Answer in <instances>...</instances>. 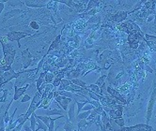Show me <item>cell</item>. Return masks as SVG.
I'll list each match as a JSON object with an SVG mask.
<instances>
[{
	"instance_id": "1",
	"label": "cell",
	"mask_w": 156,
	"mask_h": 131,
	"mask_svg": "<svg viewBox=\"0 0 156 131\" xmlns=\"http://www.w3.org/2000/svg\"><path fill=\"white\" fill-rule=\"evenodd\" d=\"M28 34L25 32H20V31H12V32H9L8 35H7V38L9 39V41H17L18 42V47L21 48V44H20V39L21 38H26L28 37Z\"/></svg>"
},
{
	"instance_id": "2",
	"label": "cell",
	"mask_w": 156,
	"mask_h": 131,
	"mask_svg": "<svg viewBox=\"0 0 156 131\" xmlns=\"http://www.w3.org/2000/svg\"><path fill=\"white\" fill-rule=\"evenodd\" d=\"M75 104L76 101L74 99H72V102L69 105V110H68V119L70 122H72L74 124L76 122V110H75Z\"/></svg>"
},
{
	"instance_id": "3",
	"label": "cell",
	"mask_w": 156,
	"mask_h": 131,
	"mask_svg": "<svg viewBox=\"0 0 156 131\" xmlns=\"http://www.w3.org/2000/svg\"><path fill=\"white\" fill-rule=\"evenodd\" d=\"M55 100V101L58 102V105H59V107H61V109L63 110V111H67L68 110V107H69L70 103L72 102V98H68V97H65V96H57L55 98H54Z\"/></svg>"
},
{
	"instance_id": "4",
	"label": "cell",
	"mask_w": 156,
	"mask_h": 131,
	"mask_svg": "<svg viewBox=\"0 0 156 131\" xmlns=\"http://www.w3.org/2000/svg\"><path fill=\"white\" fill-rule=\"evenodd\" d=\"M32 55L30 54L28 49L25 50V51H22V59H23V68H27V67L30 66L32 61Z\"/></svg>"
},
{
	"instance_id": "5",
	"label": "cell",
	"mask_w": 156,
	"mask_h": 131,
	"mask_svg": "<svg viewBox=\"0 0 156 131\" xmlns=\"http://www.w3.org/2000/svg\"><path fill=\"white\" fill-rule=\"evenodd\" d=\"M30 85L29 84H26L25 86H23V87H14V96H13V101H16V100H18V99L20 98L21 96H24L25 95V92H26V90H27V88L29 87Z\"/></svg>"
},
{
	"instance_id": "6",
	"label": "cell",
	"mask_w": 156,
	"mask_h": 131,
	"mask_svg": "<svg viewBox=\"0 0 156 131\" xmlns=\"http://www.w3.org/2000/svg\"><path fill=\"white\" fill-rule=\"evenodd\" d=\"M145 39L147 41L148 45L150 46L151 51L156 52V37H153L151 35H145Z\"/></svg>"
},
{
	"instance_id": "7",
	"label": "cell",
	"mask_w": 156,
	"mask_h": 131,
	"mask_svg": "<svg viewBox=\"0 0 156 131\" xmlns=\"http://www.w3.org/2000/svg\"><path fill=\"white\" fill-rule=\"evenodd\" d=\"M126 17H127V12L118 11L115 15H112L110 18H111V20L114 21V22H116V23H119V22L125 20Z\"/></svg>"
},
{
	"instance_id": "8",
	"label": "cell",
	"mask_w": 156,
	"mask_h": 131,
	"mask_svg": "<svg viewBox=\"0 0 156 131\" xmlns=\"http://www.w3.org/2000/svg\"><path fill=\"white\" fill-rule=\"evenodd\" d=\"M63 110H57V109H52L50 111H44V114L46 116H51V115H59V116H68V113L64 112Z\"/></svg>"
},
{
	"instance_id": "9",
	"label": "cell",
	"mask_w": 156,
	"mask_h": 131,
	"mask_svg": "<svg viewBox=\"0 0 156 131\" xmlns=\"http://www.w3.org/2000/svg\"><path fill=\"white\" fill-rule=\"evenodd\" d=\"M61 37H62V33L60 32V34H58V37L55 38V39L54 41H53L52 43H51V45L49 46V48H48V51H47L46 54H48L51 51H53V50H55V48H58V44H59V42H60V39H61Z\"/></svg>"
},
{
	"instance_id": "10",
	"label": "cell",
	"mask_w": 156,
	"mask_h": 131,
	"mask_svg": "<svg viewBox=\"0 0 156 131\" xmlns=\"http://www.w3.org/2000/svg\"><path fill=\"white\" fill-rule=\"evenodd\" d=\"M37 109L38 108H37V106H36V103H34V102H31V103H30V105H29L28 110H27V111H26V113L25 114V119H26V121H27V120L29 119V117L34 113Z\"/></svg>"
},
{
	"instance_id": "11",
	"label": "cell",
	"mask_w": 156,
	"mask_h": 131,
	"mask_svg": "<svg viewBox=\"0 0 156 131\" xmlns=\"http://www.w3.org/2000/svg\"><path fill=\"white\" fill-rule=\"evenodd\" d=\"M35 114V112H34ZM36 117V115H35ZM36 121H37V125H36V131H39L40 129H42L43 131H48V126H47L45 124H44L42 121L39 119L38 117H36Z\"/></svg>"
},
{
	"instance_id": "12",
	"label": "cell",
	"mask_w": 156,
	"mask_h": 131,
	"mask_svg": "<svg viewBox=\"0 0 156 131\" xmlns=\"http://www.w3.org/2000/svg\"><path fill=\"white\" fill-rule=\"evenodd\" d=\"M24 4H26L27 7H32V8H42V7L47 6L46 4H48L47 2H41L40 4H35V2H32V1H25Z\"/></svg>"
},
{
	"instance_id": "13",
	"label": "cell",
	"mask_w": 156,
	"mask_h": 131,
	"mask_svg": "<svg viewBox=\"0 0 156 131\" xmlns=\"http://www.w3.org/2000/svg\"><path fill=\"white\" fill-rule=\"evenodd\" d=\"M92 111H82L80 112L79 114L76 115V121H81V120H84V119H87V117L90 116V113H91Z\"/></svg>"
},
{
	"instance_id": "14",
	"label": "cell",
	"mask_w": 156,
	"mask_h": 131,
	"mask_svg": "<svg viewBox=\"0 0 156 131\" xmlns=\"http://www.w3.org/2000/svg\"><path fill=\"white\" fill-rule=\"evenodd\" d=\"M54 80H55V74L53 72H47L46 76L44 78V82L46 84H50V83H52L54 82Z\"/></svg>"
},
{
	"instance_id": "15",
	"label": "cell",
	"mask_w": 156,
	"mask_h": 131,
	"mask_svg": "<svg viewBox=\"0 0 156 131\" xmlns=\"http://www.w3.org/2000/svg\"><path fill=\"white\" fill-rule=\"evenodd\" d=\"M71 82H72L73 84L77 85V86L83 88V89H86V88H87V84H86V82H83L82 80H78V79H72Z\"/></svg>"
},
{
	"instance_id": "16",
	"label": "cell",
	"mask_w": 156,
	"mask_h": 131,
	"mask_svg": "<svg viewBox=\"0 0 156 131\" xmlns=\"http://www.w3.org/2000/svg\"><path fill=\"white\" fill-rule=\"evenodd\" d=\"M73 126H74V124L72 122H70L69 120H66V122L63 125V130L64 131H73Z\"/></svg>"
},
{
	"instance_id": "17",
	"label": "cell",
	"mask_w": 156,
	"mask_h": 131,
	"mask_svg": "<svg viewBox=\"0 0 156 131\" xmlns=\"http://www.w3.org/2000/svg\"><path fill=\"white\" fill-rule=\"evenodd\" d=\"M29 120H30V128H31L33 131H36L37 121H36V117H35V114L34 113H33L31 116L29 117Z\"/></svg>"
},
{
	"instance_id": "18",
	"label": "cell",
	"mask_w": 156,
	"mask_h": 131,
	"mask_svg": "<svg viewBox=\"0 0 156 131\" xmlns=\"http://www.w3.org/2000/svg\"><path fill=\"white\" fill-rule=\"evenodd\" d=\"M87 89H90V91H92L93 93L97 94V95H100V94H101V88L96 84H90V86L87 87Z\"/></svg>"
},
{
	"instance_id": "19",
	"label": "cell",
	"mask_w": 156,
	"mask_h": 131,
	"mask_svg": "<svg viewBox=\"0 0 156 131\" xmlns=\"http://www.w3.org/2000/svg\"><path fill=\"white\" fill-rule=\"evenodd\" d=\"M59 95L65 96V97H68V98H72V99L74 98V94L72 93V92H69V91H60L59 92Z\"/></svg>"
},
{
	"instance_id": "20",
	"label": "cell",
	"mask_w": 156,
	"mask_h": 131,
	"mask_svg": "<svg viewBox=\"0 0 156 131\" xmlns=\"http://www.w3.org/2000/svg\"><path fill=\"white\" fill-rule=\"evenodd\" d=\"M35 115H36V117H38L39 119L41 120V121H42V122H43L44 124L47 125V126L49 125V124H50V117L46 116V115H45V116H42V115H37V114H36V112H35Z\"/></svg>"
},
{
	"instance_id": "21",
	"label": "cell",
	"mask_w": 156,
	"mask_h": 131,
	"mask_svg": "<svg viewBox=\"0 0 156 131\" xmlns=\"http://www.w3.org/2000/svg\"><path fill=\"white\" fill-rule=\"evenodd\" d=\"M99 21H100V16L99 15H94V16L90 17L87 20V23H99Z\"/></svg>"
},
{
	"instance_id": "22",
	"label": "cell",
	"mask_w": 156,
	"mask_h": 131,
	"mask_svg": "<svg viewBox=\"0 0 156 131\" xmlns=\"http://www.w3.org/2000/svg\"><path fill=\"white\" fill-rule=\"evenodd\" d=\"M43 82H44V79L41 78V77H39V78L36 80V89H37V91L41 88V84L43 83Z\"/></svg>"
},
{
	"instance_id": "23",
	"label": "cell",
	"mask_w": 156,
	"mask_h": 131,
	"mask_svg": "<svg viewBox=\"0 0 156 131\" xmlns=\"http://www.w3.org/2000/svg\"><path fill=\"white\" fill-rule=\"evenodd\" d=\"M92 110H94V106H93V105H91L90 103H87V104L83 107V109H82V111H92ZM82 111H81V112H82Z\"/></svg>"
},
{
	"instance_id": "24",
	"label": "cell",
	"mask_w": 156,
	"mask_h": 131,
	"mask_svg": "<svg viewBox=\"0 0 156 131\" xmlns=\"http://www.w3.org/2000/svg\"><path fill=\"white\" fill-rule=\"evenodd\" d=\"M105 78H106V76H105V75H103V76L101 77V78H99V80L97 81V82H96L95 84H96V85H98L99 87L101 88V86H103V84H104Z\"/></svg>"
},
{
	"instance_id": "25",
	"label": "cell",
	"mask_w": 156,
	"mask_h": 131,
	"mask_svg": "<svg viewBox=\"0 0 156 131\" xmlns=\"http://www.w3.org/2000/svg\"><path fill=\"white\" fill-rule=\"evenodd\" d=\"M29 26L31 27L32 29H34V30H38L39 28H40V24H39L36 21H31V22L29 23Z\"/></svg>"
},
{
	"instance_id": "26",
	"label": "cell",
	"mask_w": 156,
	"mask_h": 131,
	"mask_svg": "<svg viewBox=\"0 0 156 131\" xmlns=\"http://www.w3.org/2000/svg\"><path fill=\"white\" fill-rule=\"evenodd\" d=\"M31 99V96H28V95H24L23 98H22V100H21V103H26V102L29 101Z\"/></svg>"
},
{
	"instance_id": "27",
	"label": "cell",
	"mask_w": 156,
	"mask_h": 131,
	"mask_svg": "<svg viewBox=\"0 0 156 131\" xmlns=\"http://www.w3.org/2000/svg\"><path fill=\"white\" fill-rule=\"evenodd\" d=\"M60 83H61L60 80H57V79H55V80H54V82H52V84H53V86H54V87H58V86L60 85Z\"/></svg>"
},
{
	"instance_id": "28",
	"label": "cell",
	"mask_w": 156,
	"mask_h": 131,
	"mask_svg": "<svg viewBox=\"0 0 156 131\" xmlns=\"http://www.w3.org/2000/svg\"><path fill=\"white\" fill-rule=\"evenodd\" d=\"M3 92H4V95L0 97V102H5V100H6V98H7V96H8V95H7V94H8V91L4 90Z\"/></svg>"
},
{
	"instance_id": "29",
	"label": "cell",
	"mask_w": 156,
	"mask_h": 131,
	"mask_svg": "<svg viewBox=\"0 0 156 131\" xmlns=\"http://www.w3.org/2000/svg\"><path fill=\"white\" fill-rule=\"evenodd\" d=\"M7 1H1L0 2V14H1V12L3 11L4 8H5V3H6Z\"/></svg>"
},
{
	"instance_id": "30",
	"label": "cell",
	"mask_w": 156,
	"mask_h": 131,
	"mask_svg": "<svg viewBox=\"0 0 156 131\" xmlns=\"http://www.w3.org/2000/svg\"><path fill=\"white\" fill-rule=\"evenodd\" d=\"M116 122L118 123V125H119L120 126L124 125V122H123V119H119V120H116Z\"/></svg>"
},
{
	"instance_id": "31",
	"label": "cell",
	"mask_w": 156,
	"mask_h": 131,
	"mask_svg": "<svg viewBox=\"0 0 156 131\" xmlns=\"http://www.w3.org/2000/svg\"><path fill=\"white\" fill-rule=\"evenodd\" d=\"M23 127H24V129H25V131H33L31 128H30V126H28V125H24Z\"/></svg>"
},
{
	"instance_id": "32",
	"label": "cell",
	"mask_w": 156,
	"mask_h": 131,
	"mask_svg": "<svg viewBox=\"0 0 156 131\" xmlns=\"http://www.w3.org/2000/svg\"><path fill=\"white\" fill-rule=\"evenodd\" d=\"M153 19H154V15L153 14H151V15H150V16H149V17H148V23H149V22H150V21H152Z\"/></svg>"
},
{
	"instance_id": "33",
	"label": "cell",
	"mask_w": 156,
	"mask_h": 131,
	"mask_svg": "<svg viewBox=\"0 0 156 131\" xmlns=\"http://www.w3.org/2000/svg\"><path fill=\"white\" fill-rule=\"evenodd\" d=\"M146 68H147V69L149 70V71H150V72H152V70L150 69V67H148V66H146Z\"/></svg>"
},
{
	"instance_id": "34",
	"label": "cell",
	"mask_w": 156,
	"mask_h": 131,
	"mask_svg": "<svg viewBox=\"0 0 156 131\" xmlns=\"http://www.w3.org/2000/svg\"><path fill=\"white\" fill-rule=\"evenodd\" d=\"M0 74H1V67H0Z\"/></svg>"
},
{
	"instance_id": "35",
	"label": "cell",
	"mask_w": 156,
	"mask_h": 131,
	"mask_svg": "<svg viewBox=\"0 0 156 131\" xmlns=\"http://www.w3.org/2000/svg\"><path fill=\"white\" fill-rule=\"evenodd\" d=\"M73 131H78V130H77V129H74V130H73Z\"/></svg>"
}]
</instances>
